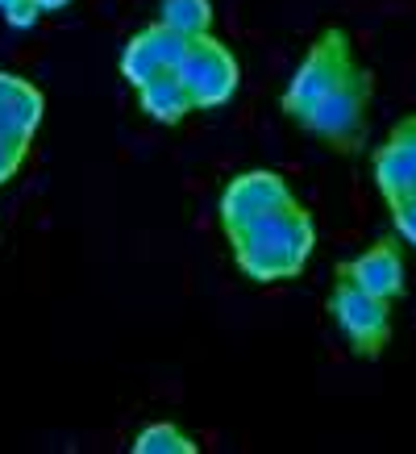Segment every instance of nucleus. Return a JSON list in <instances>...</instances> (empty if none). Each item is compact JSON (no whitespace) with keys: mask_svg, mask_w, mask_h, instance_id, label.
Returning <instances> with one entry per match:
<instances>
[{"mask_svg":"<svg viewBox=\"0 0 416 454\" xmlns=\"http://www.w3.org/2000/svg\"><path fill=\"white\" fill-rule=\"evenodd\" d=\"M391 301H379L366 288H358L350 276L337 271V284L329 292V313L337 321V330L346 333V342L354 355L374 358L383 355V346L391 338Z\"/></svg>","mask_w":416,"mask_h":454,"instance_id":"4","label":"nucleus"},{"mask_svg":"<svg viewBox=\"0 0 416 454\" xmlns=\"http://www.w3.org/2000/svg\"><path fill=\"white\" fill-rule=\"evenodd\" d=\"M288 205H296V196L275 171H246V176L229 179V188L221 192V225L229 234V230H242L250 221L279 213Z\"/></svg>","mask_w":416,"mask_h":454,"instance_id":"6","label":"nucleus"},{"mask_svg":"<svg viewBox=\"0 0 416 454\" xmlns=\"http://www.w3.org/2000/svg\"><path fill=\"white\" fill-rule=\"evenodd\" d=\"M175 75H180L183 88L192 92L196 109H221L225 100L237 92V59L229 55V46L217 42L212 34L192 38L183 63L175 67Z\"/></svg>","mask_w":416,"mask_h":454,"instance_id":"5","label":"nucleus"},{"mask_svg":"<svg viewBox=\"0 0 416 454\" xmlns=\"http://www.w3.org/2000/svg\"><path fill=\"white\" fill-rule=\"evenodd\" d=\"M163 26L180 29L188 38H200L212 29V4L208 0H163Z\"/></svg>","mask_w":416,"mask_h":454,"instance_id":"11","label":"nucleus"},{"mask_svg":"<svg viewBox=\"0 0 416 454\" xmlns=\"http://www.w3.org/2000/svg\"><path fill=\"white\" fill-rule=\"evenodd\" d=\"M13 4H21V0H0V13H9Z\"/></svg>","mask_w":416,"mask_h":454,"instance_id":"18","label":"nucleus"},{"mask_svg":"<svg viewBox=\"0 0 416 454\" xmlns=\"http://www.w3.org/2000/svg\"><path fill=\"white\" fill-rule=\"evenodd\" d=\"M342 276H350L358 288H366L371 296L379 301H396L404 292V254H400V242H374L371 250H362L354 262L342 267Z\"/></svg>","mask_w":416,"mask_h":454,"instance_id":"8","label":"nucleus"},{"mask_svg":"<svg viewBox=\"0 0 416 454\" xmlns=\"http://www.w3.org/2000/svg\"><path fill=\"white\" fill-rule=\"evenodd\" d=\"M42 17V9H38V0H21V4H13L9 13H4V21L9 26H17V29H29L34 21Z\"/></svg>","mask_w":416,"mask_h":454,"instance_id":"16","label":"nucleus"},{"mask_svg":"<svg viewBox=\"0 0 416 454\" xmlns=\"http://www.w3.org/2000/svg\"><path fill=\"white\" fill-rule=\"evenodd\" d=\"M38 121H42V92L34 83L0 71V134H13V138L29 142Z\"/></svg>","mask_w":416,"mask_h":454,"instance_id":"9","label":"nucleus"},{"mask_svg":"<svg viewBox=\"0 0 416 454\" xmlns=\"http://www.w3.org/2000/svg\"><path fill=\"white\" fill-rule=\"evenodd\" d=\"M138 97H142V113L154 117V121H163V125L183 121V117L196 109L192 92L183 88V80L175 71H163V75H154L150 83H142Z\"/></svg>","mask_w":416,"mask_h":454,"instance_id":"10","label":"nucleus"},{"mask_svg":"<svg viewBox=\"0 0 416 454\" xmlns=\"http://www.w3.org/2000/svg\"><path fill=\"white\" fill-rule=\"evenodd\" d=\"M391 221H396V230H400L404 242H412L416 247V192L391 205Z\"/></svg>","mask_w":416,"mask_h":454,"instance_id":"15","label":"nucleus"},{"mask_svg":"<svg viewBox=\"0 0 416 454\" xmlns=\"http://www.w3.org/2000/svg\"><path fill=\"white\" fill-rule=\"evenodd\" d=\"M63 4H71V0H38L42 13H55V9H63Z\"/></svg>","mask_w":416,"mask_h":454,"instance_id":"17","label":"nucleus"},{"mask_svg":"<svg viewBox=\"0 0 416 454\" xmlns=\"http://www.w3.org/2000/svg\"><path fill=\"white\" fill-rule=\"evenodd\" d=\"M374 184L388 196V205L416 192V117L396 125L383 151L374 154Z\"/></svg>","mask_w":416,"mask_h":454,"instance_id":"7","label":"nucleus"},{"mask_svg":"<svg viewBox=\"0 0 416 454\" xmlns=\"http://www.w3.org/2000/svg\"><path fill=\"white\" fill-rule=\"evenodd\" d=\"M234 242V259L242 267V276L258 279V284H275V279L300 276V267L312 254L317 230L300 205H288L279 213L250 221L242 230H229Z\"/></svg>","mask_w":416,"mask_h":454,"instance_id":"1","label":"nucleus"},{"mask_svg":"<svg viewBox=\"0 0 416 454\" xmlns=\"http://www.w3.org/2000/svg\"><path fill=\"white\" fill-rule=\"evenodd\" d=\"M134 450L138 454H196V442L188 438L180 426L158 421V426H146L138 438H134Z\"/></svg>","mask_w":416,"mask_h":454,"instance_id":"13","label":"nucleus"},{"mask_svg":"<svg viewBox=\"0 0 416 454\" xmlns=\"http://www.w3.org/2000/svg\"><path fill=\"white\" fill-rule=\"evenodd\" d=\"M366 105H371V75L358 67V59H350V67L337 75L333 92L320 100V109L304 121V129L337 151H354L366 134Z\"/></svg>","mask_w":416,"mask_h":454,"instance_id":"2","label":"nucleus"},{"mask_svg":"<svg viewBox=\"0 0 416 454\" xmlns=\"http://www.w3.org/2000/svg\"><path fill=\"white\" fill-rule=\"evenodd\" d=\"M163 63H158V55H154V46L150 38H146V29L142 34H134V42L125 46V55H121V75L134 88H142V83H150L154 75H163Z\"/></svg>","mask_w":416,"mask_h":454,"instance_id":"12","label":"nucleus"},{"mask_svg":"<svg viewBox=\"0 0 416 454\" xmlns=\"http://www.w3.org/2000/svg\"><path fill=\"white\" fill-rule=\"evenodd\" d=\"M350 59H354V51H350L346 34H342V29H325L320 42L308 51L304 63H300V71L291 75L288 92H283V113H288L291 121L304 125L308 117L320 109V100L333 92L337 75L350 67Z\"/></svg>","mask_w":416,"mask_h":454,"instance_id":"3","label":"nucleus"},{"mask_svg":"<svg viewBox=\"0 0 416 454\" xmlns=\"http://www.w3.org/2000/svg\"><path fill=\"white\" fill-rule=\"evenodd\" d=\"M29 142L13 138V134H0V184H9V176H17V167L26 163Z\"/></svg>","mask_w":416,"mask_h":454,"instance_id":"14","label":"nucleus"}]
</instances>
